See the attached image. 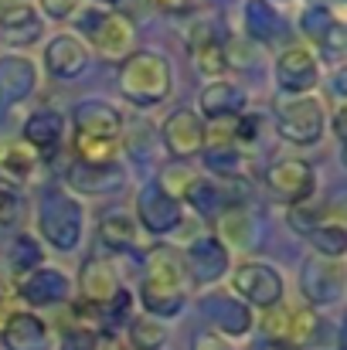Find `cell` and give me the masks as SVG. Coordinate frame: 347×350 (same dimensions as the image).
Instances as JSON below:
<instances>
[{
  "mask_svg": "<svg viewBox=\"0 0 347 350\" xmlns=\"http://www.w3.org/2000/svg\"><path fill=\"white\" fill-rule=\"evenodd\" d=\"M129 337H133V347L136 350H157L164 344V327H160V320H153V317H140V320H133V327H129Z\"/></svg>",
  "mask_w": 347,
  "mask_h": 350,
  "instance_id": "33",
  "label": "cell"
},
{
  "mask_svg": "<svg viewBox=\"0 0 347 350\" xmlns=\"http://www.w3.org/2000/svg\"><path fill=\"white\" fill-rule=\"evenodd\" d=\"M21 296L34 306H51V303H62L68 296V279L65 272L58 269H34L31 275L21 279Z\"/></svg>",
  "mask_w": 347,
  "mask_h": 350,
  "instance_id": "15",
  "label": "cell"
},
{
  "mask_svg": "<svg viewBox=\"0 0 347 350\" xmlns=\"http://www.w3.org/2000/svg\"><path fill=\"white\" fill-rule=\"evenodd\" d=\"M317 79H320V72H317V62H313V55L307 48L296 44V48H286L279 55V62H276L279 89H286L293 96H303V92H310L317 85Z\"/></svg>",
  "mask_w": 347,
  "mask_h": 350,
  "instance_id": "11",
  "label": "cell"
},
{
  "mask_svg": "<svg viewBox=\"0 0 347 350\" xmlns=\"http://www.w3.org/2000/svg\"><path fill=\"white\" fill-rule=\"evenodd\" d=\"M99 238L110 252H126L136 245V218L129 211H110L99 221Z\"/></svg>",
  "mask_w": 347,
  "mask_h": 350,
  "instance_id": "22",
  "label": "cell"
},
{
  "mask_svg": "<svg viewBox=\"0 0 347 350\" xmlns=\"http://www.w3.org/2000/svg\"><path fill=\"white\" fill-rule=\"evenodd\" d=\"M44 62H48V72H51V75H58V79H75V75H82L86 65H89V48H86L79 38L62 34V38H55V41L48 44Z\"/></svg>",
  "mask_w": 347,
  "mask_h": 350,
  "instance_id": "14",
  "label": "cell"
},
{
  "mask_svg": "<svg viewBox=\"0 0 347 350\" xmlns=\"http://www.w3.org/2000/svg\"><path fill=\"white\" fill-rule=\"evenodd\" d=\"M17 211H21V198H17V191H10V187H0V228L14 225Z\"/></svg>",
  "mask_w": 347,
  "mask_h": 350,
  "instance_id": "38",
  "label": "cell"
},
{
  "mask_svg": "<svg viewBox=\"0 0 347 350\" xmlns=\"http://www.w3.org/2000/svg\"><path fill=\"white\" fill-rule=\"evenodd\" d=\"M184 221L181 215V201L164 187V184H150L140 191L136 198V225H143L153 234H170Z\"/></svg>",
  "mask_w": 347,
  "mask_h": 350,
  "instance_id": "6",
  "label": "cell"
},
{
  "mask_svg": "<svg viewBox=\"0 0 347 350\" xmlns=\"http://www.w3.org/2000/svg\"><path fill=\"white\" fill-rule=\"evenodd\" d=\"M62 350H119V344L99 330H72L62 340Z\"/></svg>",
  "mask_w": 347,
  "mask_h": 350,
  "instance_id": "34",
  "label": "cell"
},
{
  "mask_svg": "<svg viewBox=\"0 0 347 350\" xmlns=\"http://www.w3.org/2000/svg\"><path fill=\"white\" fill-rule=\"evenodd\" d=\"M0 340H3L7 350H44L48 330H44V323H41L34 313H14V317L3 323Z\"/></svg>",
  "mask_w": 347,
  "mask_h": 350,
  "instance_id": "19",
  "label": "cell"
},
{
  "mask_svg": "<svg viewBox=\"0 0 347 350\" xmlns=\"http://www.w3.org/2000/svg\"><path fill=\"white\" fill-rule=\"evenodd\" d=\"M245 109V92L231 82H208V89L201 92V113L211 119H229V116H238Z\"/></svg>",
  "mask_w": 347,
  "mask_h": 350,
  "instance_id": "20",
  "label": "cell"
},
{
  "mask_svg": "<svg viewBox=\"0 0 347 350\" xmlns=\"http://www.w3.org/2000/svg\"><path fill=\"white\" fill-rule=\"evenodd\" d=\"M191 55H194L198 72H205V75H211V79H218V75L229 68V55H225V48H222L215 38H194Z\"/></svg>",
  "mask_w": 347,
  "mask_h": 350,
  "instance_id": "27",
  "label": "cell"
},
{
  "mask_svg": "<svg viewBox=\"0 0 347 350\" xmlns=\"http://www.w3.org/2000/svg\"><path fill=\"white\" fill-rule=\"evenodd\" d=\"M208 306H211V317H215L218 334H245V330L252 327L248 306H242V303H235V299H215V303H208Z\"/></svg>",
  "mask_w": 347,
  "mask_h": 350,
  "instance_id": "25",
  "label": "cell"
},
{
  "mask_svg": "<svg viewBox=\"0 0 347 350\" xmlns=\"http://www.w3.org/2000/svg\"><path fill=\"white\" fill-rule=\"evenodd\" d=\"M303 296L313 306H327L337 303L344 293V272L337 258H307L303 262Z\"/></svg>",
  "mask_w": 347,
  "mask_h": 350,
  "instance_id": "8",
  "label": "cell"
},
{
  "mask_svg": "<svg viewBox=\"0 0 347 350\" xmlns=\"http://www.w3.org/2000/svg\"><path fill=\"white\" fill-rule=\"evenodd\" d=\"M334 126H337V136H344V113H337V119H334Z\"/></svg>",
  "mask_w": 347,
  "mask_h": 350,
  "instance_id": "43",
  "label": "cell"
},
{
  "mask_svg": "<svg viewBox=\"0 0 347 350\" xmlns=\"http://www.w3.org/2000/svg\"><path fill=\"white\" fill-rule=\"evenodd\" d=\"M68 187L79 191V194H110L119 191L126 184V174L119 163H75L68 174H65Z\"/></svg>",
  "mask_w": 347,
  "mask_h": 350,
  "instance_id": "12",
  "label": "cell"
},
{
  "mask_svg": "<svg viewBox=\"0 0 347 350\" xmlns=\"http://www.w3.org/2000/svg\"><path fill=\"white\" fill-rule=\"evenodd\" d=\"M75 153H79V163H116V153H119V143L116 139H96V136H79L75 133Z\"/></svg>",
  "mask_w": 347,
  "mask_h": 350,
  "instance_id": "31",
  "label": "cell"
},
{
  "mask_svg": "<svg viewBox=\"0 0 347 350\" xmlns=\"http://www.w3.org/2000/svg\"><path fill=\"white\" fill-rule=\"evenodd\" d=\"M266 184L276 194V201H286V204H307L313 187H317L313 170L303 160H279V163H272L269 174H266Z\"/></svg>",
  "mask_w": 347,
  "mask_h": 350,
  "instance_id": "7",
  "label": "cell"
},
{
  "mask_svg": "<svg viewBox=\"0 0 347 350\" xmlns=\"http://www.w3.org/2000/svg\"><path fill=\"white\" fill-rule=\"evenodd\" d=\"M174 75L164 55L157 51H133L119 68V89L136 106H157L170 96Z\"/></svg>",
  "mask_w": 347,
  "mask_h": 350,
  "instance_id": "1",
  "label": "cell"
},
{
  "mask_svg": "<svg viewBox=\"0 0 347 350\" xmlns=\"http://www.w3.org/2000/svg\"><path fill=\"white\" fill-rule=\"evenodd\" d=\"M89 34H92L99 55L110 58V62H126L133 55L136 31H133V24L123 14H103V17H96V24H92Z\"/></svg>",
  "mask_w": 347,
  "mask_h": 350,
  "instance_id": "10",
  "label": "cell"
},
{
  "mask_svg": "<svg viewBox=\"0 0 347 350\" xmlns=\"http://www.w3.org/2000/svg\"><path fill=\"white\" fill-rule=\"evenodd\" d=\"M10 269H14L21 279H24V275H31L34 269H41V252H38V245H34L31 238H17V241H14Z\"/></svg>",
  "mask_w": 347,
  "mask_h": 350,
  "instance_id": "35",
  "label": "cell"
},
{
  "mask_svg": "<svg viewBox=\"0 0 347 350\" xmlns=\"http://www.w3.org/2000/svg\"><path fill=\"white\" fill-rule=\"evenodd\" d=\"M38 163V153L27 146V143H7L0 146V170H7L10 177H27Z\"/></svg>",
  "mask_w": 347,
  "mask_h": 350,
  "instance_id": "30",
  "label": "cell"
},
{
  "mask_svg": "<svg viewBox=\"0 0 347 350\" xmlns=\"http://www.w3.org/2000/svg\"><path fill=\"white\" fill-rule=\"evenodd\" d=\"M324 106L317 103V99H310V96H300V99H293V103H286L283 109H279V136L286 139V143H300V146H310V143H317L320 139V133H324Z\"/></svg>",
  "mask_w": 347,
  "mask_h": 350,
  "instance_id": "5",
  "label": "cell"
},
{
  "mask_svg": "<svg viewBox=\"0 0 347 350\" xmlns=\"http://www.w3.org/2000/svg\"><path fill=\"white\" fill-rule=\"evenodd\" d=\"M317 334H320V317H317V310H310V306H300V310H290V323H286V344H293V347H307V344H313L317 340Z\"/></svg>",
  "mask_w": 347,
  "mask_h": 350,
  "instance_id": "26",
  "label": "cell"
},
{
  "mask_svg": "<svg viewBox=\"0 0 347 350\" xmlns=\"http://www.w3.org/2000/svg\"><path fill=\"white\" fill-rule=\"evenodd\" d=\"M79 289H82V303H89L96 310L110 306L119 293L113 265H106V258H86L82 275H79Z\"/></svg>",
  "mask_w": 347,
  "mask_h": 350,
  "instance_id": "13",
  "label": "cell"
},
{
  "mask_svg": "<svg viewBox=\"0 0 347 350\" xmlns=\"http://www.w3.org/2000/svg\"><path fill=\"white\" fill-rule=\"evenodd\" d=\"M0 27H3V34L10 38V41H34L38 34H41V21L34 17V7H27V3H10V7H3L0 10Z\"/></svg>",
  "mask_w": 347,
  "mask_h": 350,
  "instance_id": "23",
  "label": "cell"
},
{
  "mask_svg": "<svg viewBox=\"0 0 347 350\" xmlns=\"http://www.w3.org/2000/svg\"><path fill=\"white\" fill-rule=\"evenodd\" d=\"M310 241H313V248H317L324 258H337V262H341V255L347 252L344 225H320V228L310 232Z\"/></svg>",
  "mask_w": 347,
  "mask_h": 350,
  "instance_id": "32",
  "label": "cell"
},
{
  "mask_svg": "<svg viewBox=\"0 0 347 350\" xmlns=\"http://www.w3.org/2000/svg\"><path fill=\"white\" fill-rule=\"evenodd\" d=\"M262 350H296V347H293V344H286V340H266Z\"/></svg>",
  "mask_w": 347,
  "mask_h": 350,
  "instance_id": "42",
  "label": "cell"
},
{
  "mask_svg": "<svg viewBox=\"0 0 347 350\" xmlns=\"http://www.w3.org/2000/svg\"><path fill=\"white\" fill-rule=\"evenodd\" d=\"M140 296H143V306H146L150 317H177L181 306H184V299H188L184 265L170 252L150 255Z\"/></svg>",
  "mask_w": 347,
  "mask_h": 350,
  "instance_id": "2",
  "label": "cell"
},
{
  "mask_svg": "<svg viewBox=\"0 0 347 350\" xmlns=\"http://www.w3.org/2000/svg\"><path fill=\"white\" fill-rule=\"evenodd\" d=\"M38 225H41V234H44L55 248L68 252V248H75L79 238H82V208H79V201H72V198H65V194H48L44 204H41Z\"/></svg>",
  "mask_w": 347,
  "mask_h": 350,
  "instance_id": "3",
  "label": "cell"
},
{
  "mask_svg": "<svg viewBox=\"0 0 347 350\" xmlns=\"http://www.w3.org/2000/svg\"><path fill=\"white\" fill-rule=\"evenodd\" d=\"M62 139V116L55 109H41L24 122V143L38 153V150H55Z\"/></svg>",
  "mask_w": 347,
  "mask_h": 350,
  "instance_id": "21",
  "label": "cell"
},
{
  "mask_svg": "<svg viewBox=\"0 0 347 350\" xmlns=\"http://www.w3.org/2000/svg\"><path fill=\"white\" fill-rule=\"evenodd\" d=\"M252 238H255V225H252V218H248L242 208L222 211V245L229 241V245H235V248H238V245L248 248Z\"/></svg>",
  "mask_w": 347,
  "mask_h": 350,
  "instance_id": "29",
  "label": "cell"
},
{
  "mask_svg": "<svg viewBox=\"0 0 347 350\" xmlns=\"http://www.w3.org/2000/svg\"><path fill=\"white\" fill-rule=\"evenodd\" d=\"M191 350H231V344L222 337V334H215V330H205V334H198L194 337V344Z\"/></svg>",
  "mask_w": 347,
  "mask_h": 350,
  "instance_id": "40",
  "label": "cell"
},
{
  "mask_svg": "<svg viewBox=\"0 0 347 350\" xmlns=\"http://www.w3.org/2000/svg\"><path fill=\"white\" fill-rule=\"evenodd\" d=\"M245 27H248V34H255L259 41H272V38H279L283 21H279V14H276L266 0H248V3H245Z\"/></svg>",
  "mask_w": 347,
  "mask_h": 350,
  "instance_id": "24",
  "label": "cell"
},
{
  "mask_svg": "<svg viewBox=\"0 0 347 350\" xmlns=\"http://www.w3.org/2000/svg\"><path fill=\"white\" fill-rule=\"evenodd\" d=\"M157 10H167V14H184L191 7V0H150Z\"/></svg>",
  "mask_w": 347,
  "mask_h": 350,
  "instance_id": "41",
  "label": "cell"
},
{
  "mask_svg": "<svg viewBox=\"0 0 347 350\" xmlns=\"http://www.w3.org/2000/svg\"><path fill=\"white\" fill-rule=\"evenodd\" d=\"M317 44L324 48V55H331L334 62H341V55H344V24H341V21H334V24H331V31H327Z\"/></svg>",
  "mask_w": 347,
  "mask_h": 350,
  "instance_id": "37",
  "label": "cell"
},
{
  "mask_svg": "<svg viewBox=\"0 0 347 350\" xmlns=\"http://www.w3.org/2000/svg\"><path fill=\"white\" fill-rule=\"evenodd\" d=\"M231 286H235V293H238L248 306H266V310H272V306H279V299H283V275H279L272 265H266V262H245V265H238Z\"/></svg>",
  "mask_w": 347,
  "mask_h": 350,
  "instance_id": "4",
  "label": "cell"
},
{
  "mask_svg": "<svg viewBox=\"0 0 347 350\" xmlns=\"http://www.w3.org/2000/svg\"><path fill=\"white\" fill-rule=\"evenodd\" d=\"M184 198H188V204H194L201 215L222 211V187H218L215 180H208V177H191L188 187H184Z\"/></svg>",
  "mask_w": 347,
  "mask_h": 350,
  "instance_id": "28",
  "label": "cell"
},
{
  "mask_svg": "<svg viewBox=\"0 0 347 350\" xmlns=\"http://www.w3.org/2000/svg\"><path fill=\"white\" fill-rule=\"evenodd\" d=\"M337 17L327 10V7H320V3H313V7H307L303 10V17H300V27H303V34H310L313 41H320L327 31H331V24H334Z\"/></svg>",
  "mask_w": 347,
  "mask_h": 350,
  "instance_id": "36",
  "label": "cell"
},
{
  "mask_svg": "<svg viewBox=\"0 0 347 350\" xmlns=\"http://www.w3.org/2000/svg\"><path fill=\"white\" fill-rule=\"evenodd\" d=\"M41 10H44L51 21H68V17L79 10V0H41Z\"/></svg>",
  "mask_w": 347,
  "mask_h": 350,
  "instance_id": "39",
  "label": "cell"
},
{
  "mask_svg": "<svg viewBox=\"0 0 347 350\" xmlns=\"http://www.w3.org/2000/svg\"><path fill=\"white\" fill-rule=\"evenodd\" d=\"M164 146L170 157H194L205 150V119L194 109H177L164 122Z\"/></svg>",
  "mask_w": 347,
  "mask_h": 350,
  "instance_id": "9",
  "label": "cell"
},
{
  "mask_svg": "<svg viewBox=\"0 0 347 350\" xmlns=\"http://www.w3.org/2000/svg\"><path fill=\"white\" fill-rule=\"evenodd\" d=\"M106 3H116V0H106Z\"/></svg>",
  "mask_w": 347,
  "mask_h": 350,
  "instance_id": "44",
  "label": "cell"
},
{
  "mask_svg": "<svg viewBox=\"0 0 347 350\" xmlns=\"http://www.w3.org/2000/svg\"><path fill=\"white\" fill-rule=\"evenodd\" d=\"M188 269H191V275L201 279V282L222 279V272L229 269V252H225V245L215 241V238L194 241V245L188 248Z\"/></svg>",
  "mask_w": 347,
  "mask_h": 350,
  "instance_id": "16",
  "label": "cell"
},
{
  "mask_svg": "<svg viewBox=\"0 0 347 350\" xmlns=\"http://www.w3.org/2000/svg\"><path fill=\"white\" fill-rule=\"evenodd\" d=\"M31 89H34V65L17 55L0 58V103L14 106L24 96H31Z\"/></svg>",
  "mask_w": 347,
  "mask_h": 350,
  "instance_id": "17",
  "label": "cell"
},
{
  "mask_svg": "<svg viewBox=\"0 0 347 350\" xmlns=\"http://www.w3.org/2000/svg\"><path fill=\"white\" fill-rule=\"evenodd\" d=\"M123 129V119L106 103H82L75 109V133L79 136H96V139H116Z\"/></svg>",
  "mask_w": 347,
  "mask_h": 350,
  "instance_id": "18",
  "label": "cell"
}]
</instances>
